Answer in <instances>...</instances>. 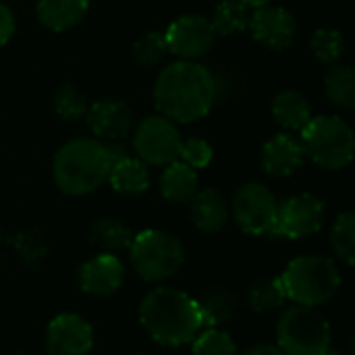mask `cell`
Wrapping results in <instances>:
<instances>
[{
  "label": "cell",
  "mask_w": 355,
  "mask_h": 355,
  "mask_svg": "<svg viewBox=\"0 0 355 355\" xmlns=\"http://www.w3.org/2000/svg\"><path fill=\"white\" fill-rule=\"evenodd\" d=\"M218 98V81L212 71L196 60H177L164 67L154 85L158 112L173 123L204 119Z\"/></svg>",
  "instance_id": "obj_1"
},
{
  "label": "cell",
  "mask_w": 355,
  "mask_h": 355,
  "mask_svg": "<svg viewBox=\"0 0 355 355\" xmlns=\"http://www.w3.org/2000/svg\"><path fill=\"white\" fill-rule=\"evenodd\" d=\"M139 320L146 333L164 347H181L202 329L198 302L173 287L148 291L139 304Z\"/></svg>",
  "instance_id": "obj_2"
},
{
  "label": "cell",
  "mask_w": 355,
  "mask_h": 355,
  "mask_svg": "<svg viewBox=\"0 0 355 355\" xmlns=\"http://www.w3.org/2000/svg\"><path fill=\"white\" fill-rule=\"evenodd\" d=\"M110 158L100 139L75 137L60 146L52 162L56 187L67 196H87L106 183Z\"/></svg>",
  "instance_id": "obj_3"
},
{
  "label": "cell",
  "mask_w": 355,
  "mask_h": 355,
  "mask_svg": "<svg viewBox=\"0 0 355 355\" xmlns=\"http://www.w3.org/2000/svg\"><path fill=\"white\" fill-rule=\"evenodd\" d=\"M281 283L285 287L287 300L297 306L318 308L337 295L341 287V275L331 258L312 254L289 262L281 275Z\"/></svg>",
  "instance_id": "obj_4"
},
{
  "label": "cell",
  "mask_w": 355,
  "mask_h": 355,
  "mask_svg": "<svg viewBox=\"0 0 355 355\" xmlns=\"http://www.w3.org/2000/svg\"><path fill=\"white\" fill-rule=\"evenodd\" d=\"M304 154L327 171H341L354 160L355 137L352 127L335 114L312 116L300 131Z\"/></svg>",
  "instance_id": "obj_5"
},
{
  "label": "cell",
  "mask_w": 355,
  "mask_h": 355,
  "mask_svg": "<svg viewBox=\"0 0 355 355\" xmlns=\"http://www.w3.org/2000/svg\"><path fill=\"white\" fill-rule=\"evenodd\" d=\"M129 260L133 270L144 281L160 283L181 270L185 262V250L175 235L158 229H146L133 235L129 245Z\"/></svg>",
  "instance_id": "obj_6"
},
{
  "label": "cell",
  "mask_w": 355,
  "mask_h": 355,
  "mask_svg": "<svg viewBox=\"0 0 355 355\" xmlns=\"http://www.w3.org/2000/svg\"><path fill=\"white\" fill-rule=\"evenodd\" d=\"M277 341L285 355H324L331 349V327L314 308L295 304L281 314Z\"/></svg>",
  "instance_id": "obj_7"
},
{
  "label": "cell",
  "mask_w": 355,
  "mask_h": 355,
  "mask_svg": "<svg viewBox=\"0 0 355 355\" xmlns=\"http://www.w3.org/2000/svg\"><path fill=\"white\" fill-rule=\"evenodd\" d=\"M181 144L183 137L177 125L160 112L141 119L133 131V150L148 166H166L179 160Z\"/></svg>",
  "instance_id": "obj_8"
},
{
  "label": "cell",
  "mask_w": 355,
  "mask_h": 355,
  "mask_svg": "<svg viewBox=\"0 0 355 355\" xmlns=\"http://www.w3.org/2000/svg\"><path fill=\"white\" fill-rule=\"evenodd\" d=\"M231 210H233L235 223L239 225L243 233L272 237L279 202L264 183H256V181L243 183L235 191Z\"/></svg>",
  "instance_id": "obj_9"
},
{
  "label": "cell",
  "mask_w": 355,
  "mask_h": 355,
  "mask_svg": "<svg viewBox=\"0 0 355 355\" xmlns=\"http://www.w3.org/2000/svg\"><path fill=\"white\" fill-rule=\"evenodd\" d=\"M324 202L314 193H297L279 204L272 237L304 239L322 229Z\"/></svg>",
  "instance_id": "obj_10"
},
{
  "label": "cell",
  "mask_w": 355,
  "mask_h": 355,
  "mask_svg": "<svg viewBox=\"0 0 355 355\" xmlns=\"http://www.w3.org/2000/svg\"><path fill=\"white\" fill-rule=\"evenodd\" d=\"M168 52L181 56L183 60H193L208 54L214 48L216 33L210 19L202 15H183L173 21L164 33Z\"/></svg>",
  "instance_id": "obj_11"
},
{
  "label": "cell",
  "mask_w": 355,
  "mask_h": 355,
  "mask_svg": "<svg viewBox=\"0 0 355 355\" xmlns=\"http://www.w3.org/2000/svg\"><path fill=\"white\" fill-rule=\"evenodd\" d=\"M94 347V329L79 314H58L46 329L48 355H87Z\"/></svg>",
  "instance_id": "obj_12"
},
{
  "label": "cell",
  "mask_w": 355,
  "mask_h": 355,
  "mask_svg": "<svg viewBox=\"0 0 355 355\" xmlns=\"http://www.w3.org/2000/svg\"><path fill=\"white\" fill-rule=\"evenodd\" d=\"M254 40L270 50H285L297 37L295 17L283 6L264 4L250 15V25Z\"/></svg>",
  "instance_id": "obj_13"
},
{
  "label": "cell",
  "mask_w": 355,
  "mask_h": 355,
  "mask_svg": "<svg viewBox=\"0 0 355 355\" xmlns=\"http://www.w3.org/2000/svg\"><path fill=\"white\" fill-rule=\"evenodd\" d=\"M125 283V266L114 254H100L81 264L77 270V285L83 293L94 297H108Z\"/></svg>",
  "instance_id": "obj_14"
},
{
  "label": "cell",
  "mask_w": 355,
  "mask_h": 355,
  "mask_svg": "<svg viewBox=\"0 0 355 355\" xmlns=\"http://www.w3.org/2000/svg\"><path fill=\"white\" fill-rule=\"evenodd\" d=\"M85 116L89 129L104 141H123L133 129V112L127 102L119 98H102L94 102Z\"/></svg>",
  "instance_id": "obj_15"
},
{
  "label": "cell",
  "mask_w": 355,
  "mask_h": 355,
  "mask_svg": "<svg viewBox=\"0 0 355 355\" xmlns=\"http://www.w3.org/2000/svg\"><path fill=\"white\" fill-rule=\"evenodd\" d=\"M304 160L306 154L302 141L291 133H277L262 146V154H260L262 168L272 179L291 177L295 171H300Z\"/></svg>",
  "instance_id": "obj_16"
},
{
  "label": "cell",
  "mask_w": 355,
  "mask_h": 355,
  "mask_svg": "<svg viewBox=\"0 0 355 355\" xmlns=\"http://www.w3.org/2000/svg\"><path fill=\"white\" fill-rule=\"evenodd\" d=\"M189 214L193 225L208 235H214L227 227L229 220V206L218 189H198V193L189 202Z\"/></svg>",
  "instance_id": "obj_17"
},
{
  "label": "cell",
  "mask_w": 355,
  "mask_h": 355,
  "mask_svg": "<svg viewBox=\"0 0 355 355\" xmlns=\"http://www.w3.org/2000/svg\"><path fill=\"white\" fill-rule=\"evenodd\" d=\"M112 189L121 196H127V198H137V196H144L148 189H150V171H148V164L141 162L137 156H127L119 162H114L110 166V173H108V179H106Z\"/></svg>",
  "instance_id": "obj_18"
},
{
  "label": "cell",
  "mask_w": 355,
  "mask_h": 355,
  "mask_svg": "<svg viewBox=\"0 0 355 355\" xmlns=\"http://www.w3.org/2000/svg\"><path fill=\"white\" fill-rule=\"evenodd\" d=\"M198 171L181 160L166 164L164 173L160 175V193L171 204H189L198 193Z\"/></svg>",
  "instance_id": "obj_19"
},
{
  "label": "cell",
  "mask_w": 355,
  "mask_h": 355,
  "mask_svg": "<svg viewBox=\"0 0 355 355\" xmlns=\"http://www.w3.org/2000/svg\"><path fill=\"white\" fill-rule=\"evenodd\" d=\"M89 8V0H40L37 19L50 31H64L79 25Z\"/></svg>",
  "instance_id": "obj_20"
},
{
  "label": "cell",
  "mask_w": 355,
  "mask_h": 355,
  "mask_svg": "<svg viewBox=\"0 0 355 355\" xmlns=\"http://www.w3.org/2000/svg\"><path fill=\"white\" fill-rule=\"evenodd\" d=\"M272 116L285 131H302L312 119V108L297 89H283L272 100Z\"/></svg>",
  "instance_id": "obj_21"
},
{
  "label": "cell",
  "mask_w": 355,
  "mask_h": 355,
  "mask_svg": "<svg viewBox=\"0 0 355 355\" xmlns=\"http://www.w3.org/2000/svg\"><path fill=\"white\" fill-rule=\"evenodd\" d=\"M89 241L102 250V254H116L129 250L133 241V231L114 216H102L89 227Z\"/></svg>",
  "instance_id": "obj_22"
},
{
  "label": "cell",
  "mask_w": 355,
  "mask_h": 355,
  "mask_svg": "<svg viewBox=\"0 0 355 355\" xmlns=\"http://www.w3.org/2000/svg\"><path fill=\"white\" fill-rule=\"evenodd\" d=\"M198 302V310H200V318H202V327L206 329H218L223 324H227L237 310V297L233 291L229 289H212L206 295H202Z\"/></svg>",
  "instance_id": "obj_23"
},
{
  "label": "cell",
  "mask_w": 355,
  "mask_h": 355,
  "mask_svg": "<svg viewBox=\"0 0 355 355\" xmlns=\"http://www.w3.org/2000/svg\"><path fill=\"white\" fill-rule=\"evenodd\" d=\"M324 92L327 98L345 110L355 106V71L345 64H331L324 77Z\"/></svg>",
  "instance_id": "obj_24"
},
{
  "label": "cell",
  "mask_w": 355,
  "mask_h": 355,
  "mask_svg": "<svg viewBox=\"0 0 355 355\" xmlns=\"http://www.w3.org/2000/svg\"><path fill=\"white\" fill-rule=\"evenodd\" d=\"M250 15V6L241 0H223L216 4L210 23L216 35H235L248 29Z\"/></svg>",
  "instance_id": "obj_25"
},
{
  "label": "cell",
  "mask_w": 355,
  "mask_h": 355,
  "mask_svg": "<svg viewBox=\"0 0 355 355\" xmlns=\"http://www.w3.org/2000/svg\"><path fill=\"white\" fill-rule=\"evenodd\" d=\"M245 297H248V306L258 314L275 312L287 300L281 277H277V279H260V281L252 283Z\"/></svg>",
  "instance_id": "obj_26"
},
{
  "label": "cell",
  "mask_w": 355,
  "mask_h": 355,
  "mask_svg": "<svg viewBox=\"0 0 355 355\" xmlns=\"http://www.w3.org/2000/svg\"><path fill=\"white\" fill-rule=\"evenodd\" d=\"M331 248L335 256L345 262L347 266H354L355 262V214L343 212L337 216L333 229H331Z\"/></svg>",
  "instance_id": "obj_27"
},
{
  "label": "cell",
  "mask_w": 355,
  "mask_h": 355,
  "mask_svg": "<svg viewBox=\"0 0 355 355\" xmlns=\"http://www.w3.org/2000/svg\"><path fill=\"white\" fill-rule=\"evenodd\" d=\"M310 48H312L316 60H320L324 64H337L345 54V37L339 29L322 27V29L314 31V35L310 40Z\"/></svg>",
  "instance_id": "obj_28"
},
{
  "label": "cell",
  "mask_w": 355,
  "mask_h": 355,
  "mask_svg": "<svg viewBox=\"0 0 355 355\" xmlns=\"http://www.w3.org/2000/svg\"><path fill=\"white\" fill-rule=\"evenodd\" d=\"M166 37L160 31H150L133 44V62L141 69L156 67L166 56Z\"/></svg>",
  "instance_id": "obj_29"
},
{
  "label": "cell",
  "mask_w": 355,
  "mask_h": 355,
  "mask_svg": "<svg viewBox=\"0 0 355 355\" xmlns=\"http://www.w3.org/2000/svg\"><path fill=\"white\" fill-rule=\"evenodd\" d=\"M52 104H54V110L64 121H77V119L85 116V112H87V100L73 83H62L54 92Z\"/></svg>",
  "instance_id": "obj_30"
},
{
  "label": "cell",
  "mask_w": 355,
  "mask_h": 355,
  "mask_svg": "<svg viewBox=\"0 0 355 355\" xmlns=\"http://www.w3.org/2000/svg\"><path fill=\"white\" fill-rule=\"evenodd\" d=\"M193 355H237V345L229 333L223 329H206L204 333L196 335Z\"/></svg>",
  "instance_id": "obj_31"
},
{
  "label": "cell",
  "mask_w": 355,
  "mask_h": 355,
  "mask_svg": "<svg viewBox=\"0 0 355 355\" xmlns=\"http://www.w3.org/2000/svg\"><path fill=\"white\" fill-rule=\"evenodd\" d=\"M212 156H214L212 146L202 137H189V139H183V144H181L179 158L193 171L206 168L212 162Z\"/></svg>",
  "instance_id": "obj_32"
},
{
  "label": "cell",
  "mask_w": 355,
  "mask_h": 355,
  "mask_svg": "<svg viewBox=\"0 0 355 355\" xmlns=\"http://www.w3.org/2000/svg\"><path fill=\"white\" fill-rule=\"evenodd\" d=\"M15 27H17V25H15L12 10H10L4 2H0V46L6 44V42L12 37Z\"/></svg>",
  "instance_id": "obj_33"
},
{
  "label": "cell",
  "mask_w": 355,
  "mask_h": 355,
  "mask_svg": "<svg viewBox=\"0 0 355 355\" xmlns=\"http://www.w3.org/2000/svg\"><path fill=\"white\" fill-rule=\"evenodd\" d=\"M104 148H106V154H108V158H110V166H112L114 162H119V160L131 156L123 141H104Z\"/></svg>",
  "instance_id": "obj_34"
},
{
  "label": "cell",
  "mask_w": 355,
  "mask_h": 355,
  "mask_svg": "<svg viewBox=\"0 0 355 355\" xmlns=\"http://www.w3.org/2000/svg\"><path fill=\"white\" fill-rule=\"evenodd\" d=\"M245 355H285L281 349H279V345H270V343H258V345H254V347H250Z\"/></svg>",
  "instance_id": "obj_35"
},
{
  "label": "cell",
  "mask_w": 355,
  "mask_h": 355,
  "mask_svg": "<svg viewBox=\"0 0 355 355\" xmlns=\"http://www.w3.org/2000/svg\"><path fill=\"white\" fill-rule=\"evenodd\" d=\"M243 4H248L250 8H258V6H264V4H270V0H241Z\"/></svg>",
  "instance_id": "obj_36"
},
{
  "label": "cell",
  "mask_w": 355,
  "mask_h": 355,
  "mask_svg": "<svg viewBox=\"0 0 355 355\" xmlns=\"http://www.w3.org/2000/svg\"><path fill=\"white\" fill-rule=\"evenodd\" d=\"M324 355H347L345 352H339V349H329Z\"/></svg>",
  "instance_id": "obj_37"
}]
</instances>
